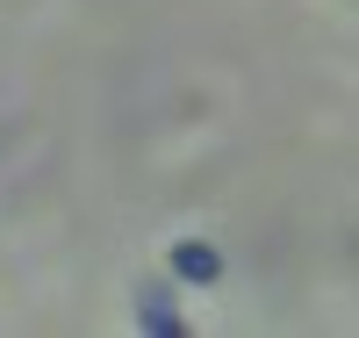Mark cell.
Returning a JSON list of instances; mask_svg holds the SVG:
<instances>
[{"label":"cell","mask_w":359,"mask_h":338,"mask_svg":"<svg viewBox=\"0 0 359 338\" xmlns=\"http://www.w3.org/2000/svg\"><path fill=\"white\" fill-rule=\"evenodd\" d=\"M180 273H194V281H208V273H216V259H208V252H180Z\"/></svg>","instance_id":"cell-2"},{"label":"cell","mask_w":359,"mask_h":338,"mask_svg":"<svg viewBox=\"0 0 359 338\" xmlns=\"http://www.w3.org/2000/svg\"><path fill=\"white\" fill-rule=\"evenodd\" d=\"M144 324H151V331H187V324H180V310L165 302V288H144Z\"/></svg>","instance_id":"cell-1"}]
</instances>
